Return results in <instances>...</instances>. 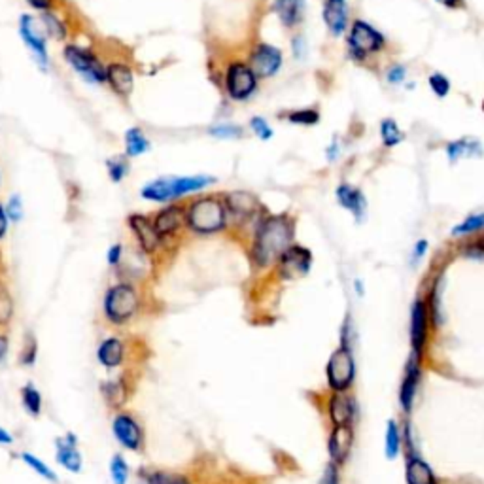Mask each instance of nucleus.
Instances as JSON below:
<instances>
[{
	"label": "nucleus",
	"instance_id": "nucleus-23",
	"mask_svg": "<svg viewBox=\"0 0 484 484\" xmlns=\"http://www.w3.org/2000/svg\"><path fill=\"white\" fill-rule=\"evenodd\" d=\"M324 21L333 36H340L348 25V10L345 0H325Z\"/></svg>",
	"mask_w": 484,
	"mask_h": 484
},
{
	"label": "nucleus",
	"instance_id": "nucleus-16",
	"mask_svg": "<svg viewBox=\"0 0 484 484\" xmlns=\"http://www.w3.org/2000/svg\"><path fill=\"white\" fill-rule=\"evenodd\" d=\"M420 379H422V356L410 352L407 365H405V377H403L401 388H399V405H401L403 413H407V415L413 410V405H415Z\"/></svg>",
	"mask_w": 484,
	"mask_h": 484
},
{
	"label": "nucleus",
	"instance_id": "nucleus-36",
	"mask_svg": "<svg viewBox=\"0 0 484 484\" xmlns=\"http://www.w3.org/2000/svg\"><path fill=\"white\" fill-rule=\"evenodd\" d=\"M14 297L8 290V286L0 280V327H6L14 318Z\"/></svg>",
	"mask_w": 484,
	"mask_h": 484
},
{
	"label": "nucleus",
	"instance_id": "nucleus-34",
	"mask_svg": "<svg viewBox=\"0 0 484 484\" xmlns=\"http://www.w3.org/2000/svg\"><path fill=\"white\" fill-rule=\"evenodd\" d=\"M473 152L478 155V153H481V144L469 139L456 140V142H450V144L447 146V153H449V159L452 161V163H456L460 157L473 155Z\"/></svg>",
	"mask_w": 484,
	"mask_h": 484
},
{
	"label": "nucleus",
	"instance_id": "nucleus-31",
	"mask_svg": "<svg viewBox=\"0 0 484 484\" xmlns=\"http://www.w3.org/2000/svg\"><path fill=\"white\" fill-rule=\"evenodd\" d=\"M21 405H23V408H25L33 418H38V416L42 415V405H44V401H42L40 390H38L35 384L28 382V384L23 386V390H21Z\"/></svg>",
	"mask_w": 484,
	"mask_h": 484
},
{
	"label": "nucleus",
	"instance_id": "nucleus-38",
	"mask_svg": "<svg viewBox=\"0 0 484 484\" xmlns=\"http://www.w3.org/2000/svg\"><path fill=\"white\" fill-rule=\"evenodd\" d=\"M401 431L397 428V422L395 420H388L386 424V456L390 460H394L399 454V449H401Z\"/></svg>",
	"mask_w": 484,
	"mask_h": 484
},
{
	"label": "nucleus",
	"instance_id": "nucleus-9",
	"mask_svg": "<svg viewBox=\"0 0 484 484\" xmlns=\"http://www.w3.org/2000/svg\"><path fill=\"white\" fill-rule=\"evenodd\" d=\"M223 201H225V207H227L229 222L233 220L239 225H244V223L250 222L256 225L261 220V216L265 214L261 201L257 199L256 195L244 191V189L223 193Z\"/></svg>",
	"mask_w": 484,
	"mask_h": 484
},
{
	"label": "nucleus",
	"instance_id": "nucleus-51",
	"mask_svg": "<svg viewBox=\"0 0 484 484\" xmlns=\"http://www.w3.org/2000/svg\"><path fill=\"white\" fill-rule=\"evenodd\" d=\"M303 49H304V40L301 38V36H295V38H293V53H295V57H303V53H301Z\"/></svg>",
	"mask_w": 484,
	"mask_h": 484
},
{
	"label": "nucleus",
	"instance_id": "nucleus-48",
	"mask_svg": "<svg viewBox=\"0 0 484 484\" xmlns=\"http://www.w3.org/2000/svg\"><path fill=\"white\" fill-rule=\"evenodd\" d=\"M28 6L36 10V12H49V10H57L59 0H25Z\"/></svg>",
	"mask_w": 484,
	"mask_h": 484
},
{
	"label": "nucleus",
	"instance_id": "nucleus-20",
	"mask_svg": "<svg viewBox=\"0 0 484 484\" xmlns=\"http://www.w3.org/2000/svg\"><path fill=\"white\" fill-rule=\"evenodd\" d=\"M354 443L352 426H335L327 439V452L333 464L343 465L350 454Z\"/></svg>",
	"mask_w": 484,
	"mask_h": 484
},
{
	"label": "nucleus",
	"instance_id": "nucleus-52",
	"mask_svg": "<svg viewBox=\"0 0 484 484\" xmlns=\"http://www.w3.org/2000/svg\"><path fill=\"white\" fill-rule=\"evenodd\" d=\"M0 444H14V437H12V433H10L8 429L2 428V426H0Z\"/></svg>",
	"mask_w": 484,
	"mask_h": 484
},
{
	"label": "nucleus",
	"instance_id": "nucleus-14",
	"mask_svg": "<svg viewBox=\"0 0 484 484\" xmlns=\"http://www.w3.org/2000/svg\"><path fill=\"white\" fill-rule=\"evenodd\" d=\"M152 222L163 242L171 241L176 235H180L182 229L186 227V205L168 202L159 212L152 216Z\"/></svg>",
	"mask_w": 484,
	"mask_h": 484
},
{
	"label": "nucleus",
	"instance_id": "nucleus-54",
	"mask_svg": "<svg viewBox=\"0 0 484 484\" xmlns=\"http://www.w3.org/2000/svg\"><path fill=\"white\" fill-rule=\"evenodd\" d=\"M439 4H443L447 8H460L462 6V0H437Z\"/></svg>",
	"mask_w": 484,
	"mask_h": 484
},
{
	"label": "nucleus",
	"instance_id": "nucleus-3",
	"mask_svg": "<svg viewBox=\"0 0 484 484\" xmlns=\"http://www.w3.org/2000/svg\"><path fill=\"white\" fill-rule=\"evenodd\" d=\"M214 176L208 174H195V176H161L155 180L148 182L142 189L140 195L142 199L152 202H161V205H168V202H176L182 197L191 193H199L205 191L207 187L214 186Z\"/></svg>",
	"mask_w": 484,
	"mask_h": 484
},
{
	"label": "nucleus",
	"instance_id": "nucleus-21",
	"mask_svg": "<svg viewBox=\"0 0 484 484\" xmlns=\"http://www.w3.org/2000/svg\"><path fill=\"white\" fill-rule=\"evenodd\" d=\"M358 415V407L352 395L346 392H335L329 399V420L333 426H352Z\"/></svg>",
	"mask_w": 484,
	"mask_h": 484
},
{
	"label": "nucleus",
	"instance_id": "nucleus-11",
	"mask_svg": "<svg viewBox=\"0 0 484 484\" xmlns=\"http://www.w3.org/2000/svg\"><path fill=\"white\" fill-rule=\"evenodd\" d=\"M112 433L125 450L131 452H140L144 449V428L142 424L137 420V416L127 413V410H119L112 420Z\"/></svg>",
	"mask_w": 484,
	"mask_h": 484
},
{
	"label": "nucleus",
	"instance_id": "nucleus-53",
	"mask_svg": "<svg viewBox=\"0 0 484 484\" xmlns=\"http://www.w3.org/2000/svg\"><path fill=\"white\" fill-rule=\"evenodd\" d=\"M426 248H428V242L426 241H420L418 244H416V248H415V254H413V257L415 259H420V257L426 254Z\"/></svg>",
	"mask_w": 484,
	"mask_h": 484
},
{
	"label": "nucleus",
	"instance_id": "nucleus-13",
	"mask_svg": "<svg viewBox=\"0 0 484 484\" xmlns=\"http://www.w3.org/2000/svg\"><path fill=\"white\" fill-rule=\"evenodd\" d=\"M282 51L277 46L267 44V42H257L248 53L250 67L254 69L259 80H267V78L275 76L278 70L282 69Z\"/></svg>",
	"mask_w": 484,
	"mask_h": 484
},
{
	"label": "nucleus",
	"instance_id": "nucleus-46",
	"mask_svg": "<svg viewBox=\"0 0 484 484\" xmlns=\"http://www.w3.org/2000/svg\"><path fill=\"white\" fill-rule=\"evenodd\" d=\"M339 465L329 462V464L325 465V469L324 473H322V477H320L318 484H339Z\"/></svg>",
	"mask_w": 484,
	"mask_h": 484
},
{
	"label": "nucleus",
	"instance_id": "nucleus-43",
	"mask_svg": "<svg viewBox=\"0 0 484 484\" xmlns=\"http://www.w3.org/2000/svg\"><path fill=\"white\" fill-rule=\"evenodd\" d=\"M36 356H38V340L33 335H28L27 343L23 345V350H21L19 363H23V365H35Z\"/></svg>",
	"mask_w": 484,
	"mask_h": 484
},
{
	"label": "nucleus",
	"instance_id": "nucleus-6",
	"mask_svg": "<svg viewBox=\"0 0 484 484\" xmlns=\"http://www.w3.org/2000/svg\"><path fill=\"white\" fill-rule=\"evenodd\" d=\"M62 57L67 64H70L72 70L80 74L85 82L93 83V85L106 83V64L91 48L78 46V44H64Z\"/></svg>",
	"mask_w": 484,
	"mask_h": 484
},
{
	"label": "nucleus",
	"instance_id": "nucleus-39",
	"mask_svg": "<svg viewBox=\"0 0 484 484\" xmlns=\"http://www.w3.org/2000/svg\"><path fill=\"white\" fill-rule=\"evenodd\" d=\"M381 137L382 144L386 148H394L403 140V131L397 127L394 119H382L381 123Z\"/></svg>",
	"mask_w": 484,
	"mask_h": 484
},
{
	"label": "nucleus",
	"instance_id": "nucleus-42",
	"mask_svg": "<svg viewBox=\"0 0 484 484\" xmlns=\"http://www.w3.org/2000/svg\"><path fill=\"white\" fill-rule=\"evenodd\" d=\"M250 129H252V132H254L259 140H270L273 139V135H275L269 121L265 118H261V116H254V118L250 119Z\"/></svg>",
	"mask_w": 484,
	"mask_h": 484
},
{
	"label": "nucleus",
	"instance_id": "nucleus-7",
	"mask_svg": "<svg viewBox=\"0 0 484 484\" xmlns=\"http://www.w3.org/2000/svg\"><path fill=\"white\" fill-rule=\"evenodd\" d=\"M17 31L23 44L27 46L28 51L35 57L36 64L42 70L49 69V51H48V36L44 33L40 19H36L35 15L23 14L17 23Z\"/></svg>",
	"mask_w": 484,
	"mask_h": 484
},
{
	"label": "nucleus",
	"instance_id": "nucleus-47",
	"mask_svg": "<svg viewBox=\"0 0 484 484\" xmlns=\"http://www.w3.org/2000/svg\"><path fill=\"white\" fill-rule=\"evenodd\" d=\"M121 259H123V246L121 244H112L108 248V254H106V261L110 267H119L121 265Z\"/></svg>",
	"mask_w": 484,
	"mask_h": 484
},
{
	"label": "nucleus",
	"instance_id": "nucleus-35",
	"mask_svg": "<svg viewBox=\"0 0 484 484\" xmlns=\"http://www.w3.org/2000/svg\"><path fill=\"white\" fill-rule=\"evenodd\" d=\"M282 118H286L293 125H304L311 127L320 121V112L316 108H299V110H290L282 114Z\"/></svg>",
	"mask_w": 484,
	"mask_h": 484
},
{
	"label": "nucleus",
	"instance_id": "nucleus-27",
	"mask_svg": "<svg viewBox=\"0 0 484 484\" xmlns=\"http://www.w3.org/2000/svg\"><path fill=\"white\" fill-rule=\"evenodd\" d=\"M40 23H42V27H44V33H46V36H48V38H51V40L62 42V40H67V38H69V35H70L69 25H67L64 17H62V15L59 14L57 10L42 12Z\"/></svg>",
	"mask_w": 484,
	"mask_h": 484
},
{
	"label": "nucleus",
	"instance_id": "nucleus-33",
	"mask_svg": "<svg viewBox=\"0 0 484 484\" xmlns=\"http://www.w3.org/2000/svg\"><path fill=\"white\" fill-rule=\"evenodd\" d=\"M21 462L25 465H28L31 469L35 471L36 475L38 477H42V478H46L48 483H53V484H57L59 483V478H57V475H55V471L51 469L46 462H42L40 458L38 456H35V454H31V452H23L21 454Z\"/></svg>",
	"mask_w": 484,
	"mask_h": 484
},
{
	"label": "nucleus",
	"instance_id": "nucleus-41",
	"mask_svg": "<svg viewBox=\"0 0 484 484\" xmlns=\"http://www.w3.org/2000/svg\"><path fill=\"white\" fill-rule=\"evenodd\" d=\"M484 227V212L483 214H473L469 218H465L464 222L456 225L452 229V235L462 236V235H471L475 231H481Z\"/></svg>",
	"mask_w": 484,
	"mask_h": 484
},
{
	"label": "nucleus",
	"instance_id": "nucleus-22",
	"mask_svg": "<svg viewBox=\"0 0 484 484\" xmlns=\"http://www.w3.org/2000/svg\"><path fill=\"white\" fill-rule=\"evenodd\" d=\"M97 360L104 369H118L125 361V345L119 337H106L97 348Z\"/></svg>",
	"mask_w": 484,
	"mask_h": 484
},
{
	"label": "nucleus",
	"instance_id": "nucleus-37",
	"mask_svg": "<svg viewBox=\"0 0 484 484\" xmlns=\"http://www.w3.org/2000/svg\"><path fill=\"white\" fill-rule=\"evenodd\" d=\"M208 135L214 137V139L235 140L244 137V129L236 123H214L208 127Z\"/></svg>",
	"mask_w": 484,
	"mask_h": 484
},
{
	"label": "nucleus",
	"instance_id": "nucleus-26",
	"mask_svg": "<svg viewBox=\"0 0 484 484\" xmlns=\"http://www.w3.org/2000/svg\"><path fill=\"white\" fill-rule=\"evenodd\" d=\"M337 201H339L340 207L350 210L358 222H361L363 212H365V197L358 187L350 186V184H340L337 187Z\"/></svg>",
	"mask_w": 484,
	"mask_h": 484
},
{
	"label": "nucleus",
	"instance_id": "nucleus-55",
	"mask_svg": "<svg viewBox=\"0 0 484 484\" xmlns=\"http://www.w3.org/2000/svg\"><path fill=\"white\" fill-rule=\"evenodd\" d=\"M6 348H8V340L4 335H0V360L4 358V354H6Z\"/></svg>",
	"mask_w": 484,
	"mask_h": 484
},
{
	"label": "nucleus",
	"instance_id": "nucleus-19",
	"mask_svg": "<svg viewBox=\"0 0 484 484\" xmlns=\"http://www.w3.org/2000/svg\"><path fill=\"white\" fill-rule=\"evenodd\" d=\"M55 460L62 469L69 473H80L83 460L78 450V437L74 433H64L55 439Z\"/></svg>",
	"mask_w": 484,
	"mask_h": 484
},
{
	"label": "nucleus",
	"instance_id": "nucleus-17",
	"mask_svg": "<svg viewBox=\"0 0 484 484\" xmlns=\"http://www.w3.org/2000/svg\"><path fill=\"white\" fill-rule=\"evenodd\" d=\"M429 327H431V316H429L428 301L416 299L410 309V346L413 352L422 354L428 345Z\"/></svg>",
	"mask_w": 484,
	"mask_h": 484
},
{
	"label": "nucleus",
	"instance_id": "nucleus-25",
	"mask_svg": "<svg viewBox=\"0 0 484 484\" xmlns=\"http://www.w3.org/2000/svg\"><path fill=\"white\" fill-rule=\"evenodd\" d=\"M273 10L284 27L293 28L303 21L304 0H273Z\"/></svg>",
	"mask_w": 484,
	"mask_h": 484
},
{
	"label": "nucleus",
	"instance_id": "nucleus-24",
	"mask_svg": "<svg viewBox=\"0 0 484 484\" xmlns=\"http://www.w3.org/2000/svg\"><path fill=\"white\" fill-rule=\"evenodd\" d=\"M405 478L407 484H439L433 469L418 454H407Z\"/></svg>",
	"mask_w": 484,
	"mask_h": 484
},
{
	"label": "nucleus",
	"instance_id": "nucleus-18",
	"mask_svg": "<svg viewBox=\"0 0 484 484\" xmlns=\"http://www.w3.org/2000/svg\"><path fill=\"white\" fill-rule=\"evenodd\" d=\"M106 83L119 98H127L135 89V69L125 61H110L106 64Z\"/></svg>",
	"mask_w": 484,
	"mask_h": 484
},
{
	"label": "nucleus",
	"instance_id": "nucleus-44",
	"mask_svg": "<svg viewBox=\"0 0 484 484\" xmlns=\"http://www.w3.org/2000/svg\"><path fill=\"white\" fill-rule=\"evenodd\" d=\"M4 208H6L8 220L12 223H19L23 220V201H21L19 195H12Z\"/></svg>",
	"mask_w": 484,
	"mask_h": 484
},
{
	"label": "nucleus",
	"instance_id": "nucleus-5",
	"mask_svg": "<svg viewBox=\"0 0 484 484\" xmlns=\"http://www.w3.org/2000/svg\"><path fill=\"white\" fill-rule=\"evenodd\" d=\"M223 93L233 103H246L259 89V78L248 59H231L222 72Z\"/></svg>",
	"mask_w": 484,
	"mask_h": 484
},
{
	"label": "nucleus",
	"instance_id": "nucleus-2",
	"mask_svg": "<svg viewBox=\"0 0 484 484\" xmlns=\"http://www.w3.org/2000/svg\"><path fill=\"white\" fill-rule=\"evenodd\" d=\"M227 225L229 212L223 193L199 195L186 205V229L195 235H218L225 231Z\"/></svg>",
	"mask_w": 484,
	"mask_h": 484
},
{
	"label": "nucleus",
	"instance_id": "nucleus-30",
	"mask_svg": "<svg viewBox=\"0 0 484 484\" xmlns=\"http://www.w3.org/2000/svg\"><path fill=\"white\" fill-rule=\"evenodd\" d=\"M140 475L146 484H191V481L186 475L163 469H142Z\"/></svg>",
	"mask_w": 484,
	"mask_h": 484
},
{
	"label": "nucleus",
	"instance_id": "nucleus-4",
	"mask_svg": "<svg viewBox=\"0 0 484 484\" xmlns=\"http://www.w3.org/2000/svg\"><path fill=\"white\" fill-rule=\"evenodd\" d=\"M140 304H142V299H140L139 290L132 284H114L104 293V318L108 320L112 325L129 324L140 312Z\"/></svg>",
	"mask_w": 484,
	"mask_h": 484
},
{
	"label": "nucleus",
	"instance_id": "nucleus-12",
	"mask_svg": "<svg viewBox=\"0 0 484 484\" xmlns=\"http://www.w3.org/2000/svg\"><path fill=\"white\" fill-rule=\"evenodd\" d=\"M277 273L282 280H299L309 275L312 267V254L311 250L304 246L291 244L290 248L278 257Z\"/></svg>",
	"mask_w": 484,
	"mask_h": 484
},
{
	"label": "nucleus",
	"instance_id": "nucleus-45",
	"mask_svg": "<svg viewBox=\"0 0 484 484\" xmlns=\"http://www.w3.org/2000/svg\"><path fill=\"white\" fill-rule=\"evenodd\" d=\"M429 87H431V91L435 93L437 97H447L450 91V82L447 80V76L435 72V74L429 76Z\"/></svg>",
	"mask_w": 484,
	"mask_h": 484
},
{
	"label": "nucleus",
	"instance_id": "nucleus-49",
	"mask_svg": "<svg viewBox=\"0 0 484 484\" xmlns=\"http://www.w3.org/2000/svg\"><path fill=\"white\" fill-rule=\"evenodd\" d=\"M388 82L390 83H401L403 78H405V69L401 64H394L392 69L388 70Z\"/></svg>",
	"mask_w": 484,
	"mask_h": 484
},
{
	"label": "nucleus",
	"instance_id": "nucleus-8",
	"mask_svg": "<svg viewBox=\"0 0 484 484\" xmlns=\"http://www.w3.org/2000/svg\"><path fill=\"white\" fill-rule=\"evenodd\" d=\"M354 377H356V363H354L352 348L340 345L325 365V379L327 386L333 392H346L352 386Z\"/></svg>",
	"mask_w": 484,
	"mask_h": 484
},
{
	"label": "nucleus",
	"instance_id": "nucleus-1",
	"mask_svg": "<svg viewBox=\"0 0 484 484\" xmlns=\"http://www.w3.org/2000/svg\"><path fill=\"white\" fill-rule=\"evenodd\" d=\"M295 220L288 214H263L252 231L250 259L257 269H267L278 261L293 244Z\"/></svg>",
	"mask_w": 484,
	"mask_h": 484
},
{
	"label": "nucleus",
	"instance_id": "nucleus-28",
	"mask_svg": "<svg viewBox=\"0 0 484 484\" xmlns=\"http://www.w3.org/2000/svg\"><path fill=\"white\" fill-rule=\"evenodd\" d=\"M123 142H125V155H127L129 159H132V157H140L142 153H148L150 152V148H152L150 139L146 137V132L142 131L140 127H131V129H127V131H125Z\"/></svg>",
	"mask_w": 484,
	"mask_h": 484
},
{
	"label": "nucleus",
	"instance_id": "nucleus-10",
	"mask_svg": "<svg viewBox=\"0 0 484 484\" xmlns=\"http://www.w3.org/2000/svg\"><path fill=\"white\" fill-rule=\"evenodd\" d=\"M384 48V36L365 21H354L348 35V49L354 59H365Z\"/></svg>",
	"mask_w": 484,
	"mask_h": 484
},
{
	"label": "nucleus",
	"instance_id": "nucleus-50",
	"mask_svg": "<svg viewBox=\"0 0 484 484\" xmlns=\"http://www.w3.org/2000/svg\"><path fill=\"white\" fill-rule=\"evenodd\" d=\"M8 225H10V220H8V214H6V208L0 205V241L6 236L8 233Z\"/></svg>",
	"mask_w": 484,
	"mask_h": 484
},
{
	"label": "nucleus",
	"instance_id": "nucleus-32",
	"mask_svg": "<svg viewBox=\"0 0 484 484\" xmlns=\"http://www.w3.org/2000/svg\"><path fill=\"white\" fill-rule=\"evenodd\" d=\"M106 173H108V178H110L114 184H119L127 178V174L131 173V163H129V157L127 155H114L110 159L106 161Z\"/></svg>",
	"mask_w": 484,
	"mask_h": 484
},
{
	"label": "nucleus",
	"instance_id": "nucleus-40",
	"mask_svg": "<svg viewBox=\"0 0 484 484\" xmlns=\"http://www.w3.org/2000/svg\"><path fill=\"white\" fill-rule=\"evenodd\" d=\"M110 481L112 484H127L129 483V465L121 454H114L110 458Z\"/></svg>",
	"mask_w": 484,
	"mask_h": 484
},
{
	"label": "nucleus",
	"instance_id": "nucleus-29",
	"mask_svg": "<svg viewBox=\"0 0 484 484\" xmlns=\"http://www.w3.org/2000/svg\"><path fill=\"white\" fill-rule=\"evenodd\" d=\"M101 392H103V397L106 399V403L114 408L123 407L127 397H129V386L125 381H106L101 384Z\"/></svg>",
	"mask_w": 484,
	"mask_h": 484
},
{
	"label": "nucleus",
	"instance_id": "nucleus-15",
	"mask_svg": "<svg viewBox=\"0 0 484 484\" xmlns=\"http://www.w3.org/2000/svg\"><path fill=\"white\" fill-rule=\"evenodd\" d=\"M127 225L131 229L139 248L144 252L146 256H153V254L159 252L161 246H163V239L157 235L150 216L131 214L127 218Z\"/></svg>",
	"mask_w": 484,
	"mask_h": 484
}]
</instances>
